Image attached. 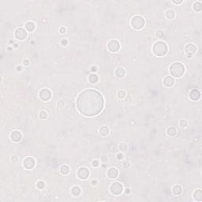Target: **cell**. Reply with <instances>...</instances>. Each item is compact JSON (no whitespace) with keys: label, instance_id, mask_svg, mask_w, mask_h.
Listing matches in <instances>:
<instances>
[{"label":"cell","instance_id":"obj_1","mask_svg":"<svg viewBox=\"0 0 202 202\" xmlns=\"http://www.w3.org/2000/svg\"><path fill=\"white\" fill-rule=\"evenodd\" d=\"M78 111L86 116L98 115L103 107V98L96 90H85L80 93L77 100Z\"/></svg>","mask_w":202,"mask_h":202},{"label":"cell","instance_id":"obj_2","mask_svg":"<svg viewBox=\"0 0 202 202\" xmlns=\"http://www.w3.org/2000/svg\"><path fill=\"white\" fill-rule=\"evenodd\" d=\"M152 51L158 57L165 55L168 51V47L166 43L163 41H157L152 47Z\"/></svg>","mask_w":202,"mask_h":202},{"label":"cell","instance_id":"obj_3","mask_svg":"<svg viewBox=\"0 0 202 202\" xmlns=\"http://www.w3.org/2000/svg\"><path fill=\"white\" fill-rule=\"evenodd\" d=\"M170 73L174 77H181L185 73V66L182 63L175 62L170 66Z\"/></svg>","mask_w":202,"mask_h":202},{"label":"cell","instance_id":"obj_4","mask_svg":"<svg viewBox=\"0 0 202 202\" xmlns=\"http://www.w3.org/2000/svg\"><path fill=\"white\" fill-rule=\"evenodd\" d=\"M144 24H145L144 19L141 17V16L136 15L134 17H133L131 19V25L133 29L137 30L141 29L144 26Z\"/></svg>","mask_w":202,"mask_h":202},{"label":"cell","instance_id":"obj_5","mask_svg":"<svg viewBox=\"0 0 202 202\" xmlns=\"http://www.w3.org/2000/svg\"><path fill=\"white\" fill-rule=\"evenodd\" d=\"M110 191L111 193H112V194H114V195H119L122 193V192L123 191V185L116 182H114V183H112L111 185V186H110Z\"/></svg>","mask_w":202,"mask_h":202},{"label":"cell","instance_id":"obj_6","mask_svg":"<svg viewBox=\"0 0 202 202\" xmlns=\"http://www.w3.org/2000/svg\"><path fill=\"white\" fill-rule=\"evenodd\" d=\"M27 36H28V32L24 28H18L15 30L14 36L17 39L24 40L27 38Z\"/></svg>","mask_w":202,"mask_h":202},{"label":"cell","instance_id":"obj_7","mask_svg":"<svg viewBox=\"0 0 202 202\" xmlns=\"http://www.w3.org/2000/svg\"><path fill=\"white\" fill-rule=\"evenodd\" d=\"M88 176H89V170H88L87 167H80L78 169L77 171V177L79 178L80 179L82 180H85L87 179Z\"/></svg>","mask_w":202,"mask_h":202},{"label":"cell","instance_id":"obj_8","mask_svg":"<svg viewBox=\"0 0 202 202\" xmlns=\"http://www.w3.org/2000/svg\"><path fill=\"white\" fill-rule=\"evenodd\" d=\"M107 47L110 51L111 52H117L120 49V44L116 39H111L108 42Z\"/></svg>","mask_w":202,"mask_h":202},{"label":"cell","instance_id":"obj_9","mask_svg":"<svg viewBox=\"0 0 202 202\" xmlns=\"http://www.w3.org/2000/svg\"><path fill=\"white\" fill-rule=\"evenodd\" d=\"M51 92L47 89V88H44V89L40 90L39 92V98L41 100L43 101H48L51 98Z\"/></svg>","mask_w":202,"mask_h":202},{"label":"cell","instance_id":"obj_10","mask_svg":"<svg viewBox=\"0 0 202 202\" xmlns=\"http://www.w3.org/2000/svg\"><path fill=\"white\" fill-rule=\"evenodd\" d=\"M36 165V161L32 157H26L23 160V166L26 169H32Z\"/></svg>","mask_w":202,"mask_h":202},{"label":"cell","instance_id":"obj_11","mask_svg":"<svg viewBox=\"0 0 202 202\" xmlns=\"http://www.w3.org/2000/svg\"><path fill=\"white\" fill-rule=\"evenodd\" d=\"M22 138V134L18 130H14L10 133V139L14 142H19Z\"/></svg>","mask_w":202,"mask_h":202},{"label":"cell","instance_id":"obj_12","mask_svg":"<svg viewBox=\"0 0 202 202\" xmlns=\"http://www.w3.org/2000/svg\"><path fill=\"white\" fill-rule=\"evenodd\" d=\"M185 51L188 55H193L197 52V47L193 44H189L185 46Z\"/></svg>","mask_w":202,"mask_h":202},{"label":"cell","instance_id":"obj_13","mask_svg":"<svg viewBox=\"0 0 202 202\" xmlns=\"http://www.w3.org/2000/svg\"><path fill=\"white\" fill-rule=\"evenodd\" d=\"M107 176L111 179H115L118 176V171L115 167H111L107 171Z\"/></svg>","mask_w":202,"mask_h":202},{"label":"cell","instance_id":"obj_14","mask_svg":"<svg viewBox=\"0 0 202 202\" xmlns=\"http://www.w3.org/2000/svg\"><path fill=\"white\" fill-rule=\"evenodd\" d=\"M190 98L193 100V101H197L200 100V92L197 89H193L190 92Z\"/></svg>","mask_w":202,"mask_h":202},{"label":"cell","instance_id":"obj_15","mask_svg":"<svg viewBox=\"0 0 202 202\" xmlns=\"http://www.w3.org/2000/svg\"><path fill=\"white\" fill-rule=\"evenodd\" d=\"M164 84L167 87H172L174 85V80L171 76H167L164 79Z\"/></svg>","mask_w":202,"mask_h":202},{"label":"cell","instance_id":"obj_16","mask_svg":"<svg viewBox=\"0 0 202 202\" xmlns=\"http://www.w3.org/2000/svg\"><path fill=\"white\" fill-rule=\"evenodd\" d=\"M126 75V70L123 67H118L115 70V76L118 78H122Z\"/></svg>","mask_w":202,"mask_h":202},{"label":"cell","instance_id":"obj_17","mask_svg":"<svg viewBox=\"0 0 202 202\" xmlns=\"http://www.w3.org/2000/svg\"><path fill=\"white\" fill-rule=\"evenodd\" d=\"M193 199L196 201H201L202 200V191L201 190H197L196 191H194L193 194Z\"/></svg>","mask_w":202,"mask_h":202},{"label":"cell","instance_id":"obj_18","mask_svg":"<svg viewBox=\"0 0 202 202\" xmlns=\"http://www.w3.org/2000/svg\"><path fill=\"white\" fill-rule=\"evenodd\" d=\"M165 17H166V18L168 19V20H172V19H174V17H175V13H174V11L172 10H167L166 13H165Z\"/></svg>","mask_w":202,"mask_h":202},{"label":"cell","instance_id":"obj_19","mask_svg":"<svg viewBox=\"0 0 202 202\" xmlns=\"http://www.w3.org/2000/svg\"><path fill=\"white\" fill-rule=\"evenodd\" d=\"M25 29L28 32H33L36 29V25L35 24L33 21H28L25 24Z\"/></svg>","mask_w":202,"mask_h":202},{"label":"cell","instance_id":"obj_20","mask_svg":"<svg viewBox=\"0 0 202 202\" xmlns=\"http://www.w3.org/2000/svg\"><path fill=\"white\" fill-rule=\"evenodd\" d=\"M172 190H173L174 194H175V195H180L181 193H182V188L181 185H175L173 187Z\"/></svg>","mask_w":202,"mask_h":202},{"label":"cell","instance_id":"obj_21","mask_svg":"<svg viewBox=\"0 0 202 202\" xmlns=\"http://www.w3.org/2000/svg\"><path fill=\"white\" fill-rule=\"evenodd\" d=\"M100 134L103 137H106L109 134V129L107 126H102L100 129Z\"/></svg>","mask_w":202,"mask_h":202},{"label":"cell","instance_id":"obj_22","mask_svg":"<svg viewBox=\"0 0 202 202\" xmlns=\"http://www.w3.org/2000/svg\"><path fill=\"white\" fill-rule=\"evenodd\" d=\"M88 80H89V82L91 84H96V83L98 82L99 77H98V76L96 75V74H91L89 76V77H88Z\"/></svg>","mask_w":202,"mask_h":202},{"label":"cell","instance_id":"obj_23","mask_svg":"<svg viewBox=\"0 0 202 202\" xmlns=\"http://www.w3.org/2000/svg\"><path fill=\"white\" fill-rule=\"evenodd\" d=\"M193 9L196 12H200L202 10V4L200 2H196L193 5Z\"/></svg>","mask_w":202,"mask_h":202},{"label":"cell","instance_id":"obj_24","mask_svg":"<svg viewBox=\"0 0 202 202\" xmlns=\"http://www.w3.org/2000/svg\"><path fill=\"white\" fill-rule=\"evenodd\" d=\"M80 192H82V190H80V188L79 186H74L71 189V193H72V195H74V196L80 195Z\"/></svg>","mask_w":202,"mask_h":202},{"label":"cell","instance_id":"obj_25","mask_svg":"<svg viewBox=\"0 0 202 202\" xmlns=\"http://www.w3.org/2000/svg\"><path fill=\"white\" fill-rule=\"evenodd\" d=\"M70 172V167L67 165H63L60 167V173L63 175L68 174Z\"/></svg>","mask_w":202,"mask_h":202},{"label":"cell","instance_id":"obj_26","mask_svg":"<svg viewBox=\"0 0 202 202\" xmlns=\"http://www.w3.org/2000/svg\"><path fill=\"white\" fill-rule=\"evenodd\" d=\"M177 131H176V129L174 127H170L167 129V133L168 136L170 137H173L176 134Z\"/></svg>","mask_w":202,"mask_h":202},{"label":"cell","instance_id":"obj_27","mask_svg":"<svg viewBox=\"0 0 202 202\" xmlns=\"http://www.w3.org/2000/svg\"><path fill=\"white\" fill-rule=\"evenodd\" d=\"M118 148L121 152H126L127 150V144L126 143H121L119 144Z\"/></svg>","mask_w":202,"mask_h":202},{"label":"cell","instance_id":"obj_28","mask_svg":"<svg viewBox=\"0 0 202 202\" xmlns=\"http://www.w3.org/2000/svg\"><path fill=\"white\" fill-rule=\"evenodd\" d=\"M156 38L162 39L164 36V33L162 30H158V31H156Z\"/></svg>","mask_w":202,"mask_h":202},{"label":"cell","instance_id":"obj_29","mask_svg":"<svg viewBox=\"0 0 202 202\" xmlns=\"http://www.w3.org/2000/svg\"><path fill=\"white\" fill-rule=\"evenodd\" d=\"M126 96V93L123 90H120V91L118 92V97L119 99H123V98H125Z\"/></svg>","mask_w":202,"mask_h":202},{"label":"cell","instance_id":"obj_30","mask_svg":"<svg viewBox=\"0 0 202 202\" xmlns=\"http://www.w3.org/2000/svg\"><path fill=\"white\" fill-rule=\"evenodd\" d=\"M36 186H37L39 190H43V189L45 187V183H44V182H43V181H39V182H37V183H36Z\"/></svg>","mask_w":202,"mask_h":202},{"label":"cell","instance_id":"obj_31","mask_svg":"<svg viewBox=\"0 0 202 202\" xmlns=\"http://www.w3.org/2000/svg\"><path fill=\"white\" fill-rule=\"evenodd\" d=\"M39 118L41 119H46L47 118V113L44 111L39 112Z\"/></svg>","mask_w":202,"mask_h":202},{"label":"cell","instance_id":"obj_32","mask_svg":"<svg viewBox=\"0 0 202 202\" xmlns=\"http://www.w3.org/2000/svg\"><path fill=\"white\" fill-rule=\"evenodd\" d=\"M187 124H188V123H187V121L185 120V119H182V120H180V122H179V125L182 128L186 127L187 126Z\"/></svg>","mask_w":202,"mask_h":202},{"label":"cell","instance_id":"obj_33","mask_svg":"<svg viewBox=\"0 0 202 202\" xmlns=\"http://www.w3.org/2000/svg\"><path fill=\"white\" fill-rule=\"evenodd\" d=\"M92 166L93 167H98L100 166V163H99V161L98 160H93L92 162Z\"/></svg>","mask_w":202,"mask_h":202},{"label":"cell","instance_id":"obj_34","mask_svg":"<svg viewBox=\"0 0 202 202\" xmlns=\"http://www.w3.org/2000/svg\"><path fill=\"white\" fill-rule=\"evenodd\" d=\"M66 29L65 27H61L59 29V33L61 34H65L66 33Z\"/></svg>","mask_w":202,"mask_h":202},{"label":"cell","instance_id":"obj_35","mask_svg":"<svg viewBox=\"0 0 202 202\" xmlns=\"http://www.w3.org/2000/svg\"><path fill=\"white\" fill-rule=\"evenodd\" d=\"M61 44H62V46H66V45L68 44V40L66 39H62V40H61Z\"/></svg>","mask_w":202,"mask_h":202},{"label":"cell","instance_id":"obj_36","mask_svg":"<svg viewBox=\"0 0 202 202\" xmlns=\"http://www.w3.org/2000/svg\"><path fill=\"white\" fill-rule=\"evenodd\" d=\"M23 65L25 66H28L30 65V62L28 59H25V60L23 61Z\"/></svg>","mask_w":202,"mask_h":202},{"label":"cell","instance_id":"obj_37","mask_svg":"<svg viewBox=\"0 0 202 202\" xmlns=\"http://www.w3.org/2000/svg\"><path fill=\"white\" fill-rule=\"evenodd\" d=\"M117 159H123V153H118L117 154Z\"/></svg>","mask_w":202,"mask_h":202},{"label":"cell","instance_id":"obj_38","mask_svg":"<svg viewBox=\"0 0 202 202\" xmlns=\"http://www.w3.org/2000/svg\"><path fill=\"white\" fill-rule=\"evenodd\" d=\"M101 161H102V162H104V163L107 162V157L106 156H103L102 158H101Z\"/></svg>","mask_w":202,"mask_h":202},{"label":"cell","instance_id":"obj_39","mask_svg":"<svg viewBox=\"0 0 202 202\" xmlns=\"http://www.w3.org/2000/svg\"><path fill=\"white\" fill-rule=\"evenodd\" d=\"M11 159H12L13 163H16V162H17V160H18V158H17V156H12Z\"/></svg>","mask_w":202,"mask_h":202},{"label":"cell","instance_id":"obj_40","mask_svg":"<svg viewBox=\"0 0 202 202\" xmlns=\"http://www.w3.org/2000/svg\"><path fill=\"white\" fill-rule=\"evenodd\" d=\"M91 70H92V72H96V71H97V67L93 66L91 67Z\"/></svg>","mask_w":202,"mask_h":202},{"label":"cell","instance_id":"obj_41","mask_svg":"<svg viewBox=\"0 0 202 202\" xmlns=\"http://www.w3.org/2000/svg\"><path fill=\"white\" fill-rule=\"evenodd\" d=\"M173 3H174V4H181V3H182V1H173Z\"/></svg>","mask_w":202,"mask_h":202},{"label":"cell","instance_id":"obj_42","mask_svg":"<svg viewBox=\"0 0 202 202\" xmlns=\"http://www.w3.org/2000/svg\"><path fill=\"white\" fill-rule=\"evenodd\" d=\"M91 183H92V185H96V184H97V181H96V180H92Z\"/></svg>","mask_w":202,"mask_h":202},{"label":"cell","instance_id":"obj_43","mask_svg":"<svg viewBox=\"0 0 202 202\" xmlns=\"http://www.w3.org/2000/svg\"><path fill=\"white\" fill-rule=\"evenodd\" d=\"M16 69H17V71H21V70H22L21 66H18Z\"/></svg>","mask_w":202,"mask_h":202}]
</instances>
